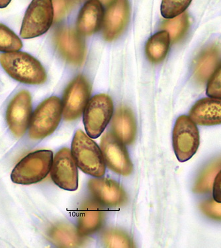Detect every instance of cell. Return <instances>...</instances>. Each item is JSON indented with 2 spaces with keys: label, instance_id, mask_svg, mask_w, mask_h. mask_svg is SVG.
<instances>
[{
  "label": "cell",
  "instance_id": "cell-1",
  "mask_svg": "<svg viewBox=\"0 0 221 248\" xmlns=\"http://www.w3.org/2000/svg\"><path fill=\"white\" fill-rule=\"evenodd\" d=\"M0 64L12 78L23 84H42L47 80L46 71L42 64L26 52L0 54Z\"/></svg>",
  "mask_w": 221,
  "mask_h": 248
},
{
  "label": "cell",
  "instance_id": "cell-2",
  "mask_svg": "<svg viewBox=\"0 0 221 248\" xmlns=\"http://www.w3.org/2000/svg\"><path fill=\"white\" fill-rule=\"evenodd\" d=\"M71 152L78 167L84 173L95 177H102L106 173L102 151L82 130H78L74 135Z\"/></svg>",
  "mask_w": 221,
  "mask_h": 248
},
{
  "label": "cell",
  "instance_id": "cell-3",
  "mask_svg": "<svg viewBox=\"0 0 221 248\" xmlns=\"http://www.w3.org/2000/svg\"><path fill=\"white\" fill-rule=\"evenodd\" d=\"M53 153L50 150H39L30 154L20 161L12 173L16 184L30 185L44 180L51 170Z\"/></svg>",
  "mask_w": 221,
  "mask_h": 248
},
{
  "label": "cell",
  "instance_id": "cell-4",
  "mask_svg": "<svg viewBox=\"0 0 221 248\" xmlns=\"http://www.w3.org/2000/svg\"><path fill=\"white\" fill-rule=\"evenodd\" d=\"M63 104L59 97H49L36 108L31 120L30 136L32 139H44L53 133L61 122Z\"/></svg>",
  "mask_w": 221,
  "mask_h": 248
},
{
  "label": "cell",
  "instance_id": "cell-5",
  "mask_svg": "<svg viewBox=\"0 0 221 248\" xmlns=\"http://www.w3.org/2000/svg\"><path fill=\"white\" fill-rule=\"evenodd\" d=\"M54 20L52 0H32L25 13L21 37L32 39L48 31Z\"/></svg>",
  "mask_w": 221,
  "mask_h": 248
},
{
  "label": "cell",
  "instance_id": "cell-6",
  "mask_svg": "<svg viewBox=\"0 0 221 248\" xmlns=\"http://www.w3.org/2000/svg\"><path fill=\"white\" fill-rule=\"evenodd\" d=\"M172 138L174 150L179 162H187L196 154L200 144L199 132L196 124L188 116L177 118Z\"/></svg>",
  "mask_w": 221,
  "mask_h": 248
},
{
  "label": "cell",
  "instance_id": "cell-7",
  "mask_svg": "<svg viewBox=\"0 0 221 248\" xmlns=\"http://www.w3.org/2000/svg\"><path fill=\"white\" fill-rule=\"evenodd\" d=\"M113 113L111 98L106 94L94 96L85 108L84 123L89 137L97 139L106 129Z\"/></svg>",
  "mask_w": 221,
  "mask_h": 248
},
{
  "label": "cell",
  "instance_id": "cell-8",
  "mask_svg": "<svg viewBox=\"0 0 221 248\" xmlns=\"http://www.w3.org/2000/svg\"><path fill=\"white\" fill-rule=\"evenodd\" d=\"M91 95V87L83 76L79 75L69 84L63 101V113L66 121L75 120L80 117Z\"/></svg>",
  "mask_w": 221,
  "mask_h": 248
},
{
  "label": "cell",
  "instance_id": "cell-9",
  "mask_svg": "<svg viewBox=\"0 0 221 248\" xmlns=\"http://www.w3.org/2000/svg\"><path fill=\"white\" fill-rule=\"evenodd\" d=\"M54 43L62 57L70 64L79 66L84 63L86 50L84 39L77 31L61 27L56 31Z\"/></svg>",
  "mask_w": 221,
  "mask_h": 248
},
{
  "label": "cell",
  "instance_id": "cell-10",
  "mask_svg": "<svg viewBox=\"0 0 221 248\" xmlns=\"http://www.w3.org/2000/svg\"><path fill=\"white\" fill-rule=\"evenodd\" d=\"M50 170L52 180L61 189L74 191L79 187L77 165L68 148H63L58 152Z\"/></svg>",
  "mask_w": 221,
  "mask_h": 248
},
{
  "label": "cell",
  "instance_id": "cell-11",
  "mask_svg": "<svg viewBox=\"0 0 221 248\" xmlns=\"http://www.w3.org/2000/svg\"><path fill=\"white\" fill-rule=\"evenodd\" d=\"M105 162L112 171L122 175H128L133 171V164L124 144L113 134L108 133L101 141Z\"/></svg>",
  "mask_w": 221,
  "mask_h": 248
},
{
  "label": "cell",
  "instance_id": "cell-12",
  "mask_svg": "<svg viewBox=\"0 0 221 248\" xmlns=\"http://www.w3.org/2000/svg\"><path fill=\"white\" fill-rule=\"evenodd\" d=\"M32 111V97L26 90L19 92L12 99L7 111L9 128L16 137H21L30 124Z\"/></svg>",
  "mask_w": 221,
  "mask_h": 248
},
{
  "label": "cell",
  "instance_id": "cell-13",
  "mask_svg": "<svg viewBox=\"0 0 221 248\" xmlns=\"http://www.w3.org/2000/svg\"><path fill=\"white\" fill-rule=\"evenodd\" d=\"M130 6L128 0H114L109 5L103 21L104 39L112 41L118 38L129 21Z\"/></svg>",
  "mask_w": 221,
  "mask_h": 248
},
{
  "label": "cell",
  "instance_id": "cell-14",
  "mask_svg": "<svg viewBox=\"0 0 221 248\" xmlns=\"http://www.w3.org/2000/svg\"><path fill=\"white\" fill-rule=\"evenodd\" d=\"M88 189L94 199L102 205L116 207L126 203L127 197L120 185L108 178L92 179L88 183Z\"/></svg>",
  "mask_w": 221,
  "mask_h": 248
},
{
  "label": "cell",
  "instance_id": "cell-15",
  "mask_svg": "<svg viewBox=\"0 0 221 248\" xmlns=\"http://www.w3.org/2000/svg\"><path fill=\"white\" fill-rule=\"evenodd\" d=\"M105 220L102 204L94 199H88L81 204L78 220V232L81 236H86L100 229Z\"/></svg>",
  "mask_w": 221,
  "mask_h": 248
},
{
  "label": "cell",
  "instance_id": "cell-16",
  "mask_svg": "<svg viewBox=\"0 0 221 248\" xmlns=\"http://www.w3.org/2000/svg\"><path fill=\"white\" fill-rule=\"evenodd\" d=\"M191 120L200 126L221 124V98L205 97L197 101L189 111Z\"/></svg>",
  "mask_w": 221,
  "mask_h": 248
},
{
  "label": "cell",
  "instance_id": "cell-17",
  "mask_svg": "<svg viewBox=\"0 0 221 248\" xmlns=\"http://www.w3.org/2000/svg\"><path fill=\"white\" fill-rule=\"evenodd\" d=\"M104 11L99 0H88L81 9L77 19L78 32L81 35H92L103 25Z\"/></svg>",
  "mask_w": 221,
  "mask_h": 248
},
{
  "label": "cell",
  "instance_id": "cell-18",
  "mask_svg": "<svg viewBox=\"0 0 221 248\" xmlns=\"http://www.w3.org/2000/svg\"><path fill=\"white\" fill-rule=\"evenodd\" d=\"M114 135L124 144H132L137 135V123L131 110L126 107L117 108L111 123Z\"/></svg>",
  "mask_w": 221,
  "mask_h": 248
},
{
  "label": "cell",
  "instance_id": "cell-19",
  "mask_svg": "<svg viewBox=\"0 0 221 248\" xmlns=\"http://www.w3.org/2000/svg\"><path fill=\"white\" fill-rule=\"evenodd\" d=\"M221 49L217 45L205 48L195 61L194 78L196 82L204 84L221 62Z\"/></svg>",
  "mask_w": 221,
  "mask_h": 248
},
{
  "label": "cell",
  "instance_id": "cell-20",
  "mask_svg": "<svg viewBox=\"0 0 221 248\" xmlns=\"http://www.w3.org/2000/svg\"><path fill=\"white\" fill-rule=\"evenodd\" d=\"M52 243L58 247L77 248L84 243L82 237L74 226L68 224H58L48 232Z\"/></svg>",
  "mask_w": 221,
  "mask_h": 248
},
{
  "label": "cell",
  "instance_id": "cell-21",
  "mask_svg": "<svg viewBox=\"0 0 221 248\" xmlns=\"http://www.w3.org/2000/svg\"><path fill=\"white\" fill-rule=\"evenodd\" d=\"M170 37L166 31L157 32L148 39L146 45V54L151 62L158 64L165 59L169 50Z\"/></svg>",
  "mask_w": 221,
  "mask_h": 248
},
{
  "label": "cell",
  "instance_id": "cell-22",
  "mask_svg": "<svg viewBox=\"0 0 221 248\" xmlns=\"http://www.w3.org/2000/svg\"><path fill=\"white\" fill-rule=\"evenodd\" d=\"M221 170V157H219L211 161L202 170L195 182L193 191L199 194L211 192L215 177Z\"/></svg>",
  "mask_w": 221,
  "mask_h": 248
},
{
  "label": "cell",
  "instance_id": "cell-23",
  "mask_svg": "<svg viewBox=\"0 0 221 248\" xmlns=\"http://www.w3.org/2000/svg\"><path fill=\"white\" fill-rule=\"evenodd\" d=\"M189 26V17L186 13H183L177 17L165 21L162 28L169 33L172 42L177 43L184 37Z\"/></svg>",
  "mask_w": 221,
  "mask_h": 248
},
{
  "label": "cell",
  "instance_id": "cell-24",
  "mask_svg": "<svg viewBox=\"0 0 221 248\" xmlns=\"http://www.w3.org/2000/svg\"><path fill=\"white\" fill-rule=\"evenodd\" d=\"M101 241L106 248H133L131 238L126 232L121 230L110 229L103 232Z\"/></svg>",
  "mask_w": 221,
  "mask_h": 248
},
{
  "label": "cell",
  "instance_id": "cell-25",
  "mask_svg": "<svg viewBox=\"0 0 221 248\" xmlns=\"http://www.w3.org/2000/svg\"><path fill=\"white\" fill-rule=\"evenodd\" d=\"M21 39L10 29L0 23V51L17 52L22 48Z\"/></svg>",
  "mask_w": 221,
  "mask_h": 248
},
{
  "label": "cell",
  "instance_id": "cell-26",
  "mask_svg": "<svg viewBox=\"0 0 221 248\" xmlns=\"http://www.w3.org/2000/svg\"><path fill=\"white\" fill-rule=\"evenodd\" d=\"M192 0H162L161 14L166 19L177 17L189 6Z\"/></svg>",
  "mask_w": 221,
  "mask_h": 248
},
{
  "label": "cell",
  "instance_id": "cell-27",
  "mask_svg": "<svg viewBox=\"0 0 221 248\" xmlns=\"http://www.w3.org/2000/svg\"><path fill=\"white\" fill-rule=\"evenodd\" d=\"M80 0H52L54 9V19L61 21L79 2Z\"/></svg>",
  "mask_w": 221,
  "mask_h": 248
},
{
  "label": "cell",
  "instance_id": "cell-28",
  "mask_svg": "<svg viewBox=\"0 0 221 248\" xmlns=\"http://www.w3.org/2000/svg\"><path fill=\"white\" fill-rule=\"evenodd\" d=\"M206 95L211 97L221 98V62L208 81Z\"/></svg>",
  "mask_w": 221,
  "mask_h": 248
},
{
  "label": "cell",
  "instance_id": "cell-29",
  "mask_svg": "<svg viewBox=\"0 0 221 248\" xmlns=\"http://www.w3.org/2000/svg\"><path fill=\"white\" fill-rule=\"evenodd\" d=\"M199 208L205 216L221 221V202H216L213 199H207L201 202Z\"/></svg>",
  "mask_w": 221,
  "mask_h": 248
},
{
  "label": "cell",
  "instance_id": "cell-30",
  "mask_svg": "<svg viewBox=\"0 0 221 248\" xmlns=\"http://www.w3.org/2000/svg\"><path fill=\"white\" fill-rule=\"evenodd\" d=\"M212 191L214 200L216 202H221V170L215 177Z\"/></svg>",
  "mask_w": 221,
  "mask_h": 248
},
{
  "label": "cell",
  "instance_id": "cell-31",
  "mask_svg": "<svg viewBox=\"0 0 221 248\" xmlns=\"http://www.w3.org/2000/svg\"><path fill=\"white\" fill-rule=\"evenodd\" d=\"M12 0H0V8H5L10 4Z\"/></svg>",
  "mask_w": 221,
  "mask_h": 248
},
{
  "label": "cell",
  "instance_id": "cell-32",
  "mask_svg": "<svg viewBox=\"0 0 221 248\" xmlns=\"http://www.w3.org/2000/svg\"><path fill=\"white\" fill-rule=\"evenodd\" d=\"M101 3L104 5H110L114 0H99Z\"/></svg>",
  "mask_w": 221,
  "mask_h": 248
}]
</instances>
